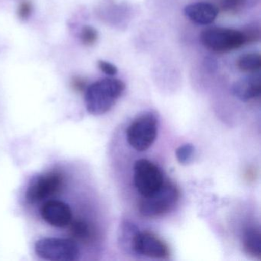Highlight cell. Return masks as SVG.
<instances>
[{
    "label": "cell",
    "mask_w": 261,
    "mask_h": 261,
    "mask_svg": "<svg viewBox=\"0 0 261 261\" xmlns=\"http://www.w3.org/2000/svg\"><path fill=\"white\" fill-rule=\"evenodd\" d=\"M126 85L121 80L103 79L87 88L85 102L87 111L94 116L106 114L124 92Z\"/></svg>",
    "instance_id": "6da1fadb"
},
{
    "label": "cell",
    "mask_w": 261,
    "mask_h": 261,
    "mask_svg": "<svg viewBox=\"0 0 261 261\" xmlns=\"http://www.w3.org/2000/svg\"><path fill=\"white\" fill-rule=\"evenodd\" d=\"M179 198V192L172 183H163L156 192L147 197H143L139 204V211L148 218L160 216L170 212Z\"/></svg>",
    "instance_id": "7a4b0ae2"
},
{
    "label": "cell",
    "mask_w": 261,
    "mask_h": 261,
    "mask_svg": "<svg viewBox=\"0 0 261 261\" xmlns=\"http://www.w3.org/2000/svg\"><path fill=\"white\" fill-rule=\"evenodd\" d=\"M35 251L46 260L74 261L79 257V246L70 238H41L35 244Z\"/></svg>",
    "instance_id": "3957f363"
},
{
    "label": "cell",
    "mask_w": 261,
    "mask_h": 261,
    "mask_svg": "<svg viewBox=\"0 0 261 261\" xmlns=\"http://www.w3.org/2000/svg\"><path fill=\"white\" fill-rule=\"evenodd\" d=\"M158 134V120L152 113H146L132 122L126 137L131 147L138 152L147 150L155 142Z\"/></svg>",
    "instance_id": "277c9868"
},
{
    "label": "cell",
    "mask_w": 261,
    "mask_h": 261,
    "mask_svg": "<svg viewBox=\"0 0 261 261\" xmlns=\"http://www.w3.org/2000/svg\"><path fill=\"white\" fill-rule=\"evenodd\" d=\"M203 45L215 53H228L245 44L242 32L227 28H209L201 34Z\"/></svg>",
    "instance_id": "5b68a950"
},
{
    "label": "cell",
    "mask_w": 261,
    "mask_h": 261,
    "mask_svg": "<svg viewBox=\"0 0 261 261\" xmlns=\"http://www.w3.org/2000/svg\"><path fill=\"white\" fill-rule=\"evenodd\" d=\"M134 185L139 193L147 197L158 191L164 183L160 168L145 159L136 161L134 165Z\"/></svg>",
    "instance_id": "8992f818"
},
{
    "label": "cell",
    "mask_w": 261,
    "mask_h": 261,
    "mask_svg": "<svg viewBox=\"0 0 261 261\" xmlns=\"http://www.w3.org/2000/svg\"><path fill=\"white\" fill-rule=\"evenodd\" d=\"M63 178L59 172H51L35 177L27 188V201L32 204L40 202L59 192Z\"/></svg>",
    "instance_id": "52a82bcc"
},
{
    "label": "cell",
    "mask_w": 261,
    "mask_h": 261,
    "mask_svg": "<svg viewBox=\"0 0 261 261\" xmlns=\"http://www.w3.org/2000/svg\"><path fill=\"white\" fill-rule=\"evenodd\" d=\"M132 248L138 254L155 259L169 256V248L161 239L149 232H139L132 239Z\"/></svg>",
    "instance_id": "ba28073f"
},
{
    "label": "cell",
    "mask_w": 261,
    "mask_h": 261,
    "mask_svg": "<svg viewBox=\"0 0 261 261\" xmlns=\"http://www.w3.org/2000/svg\"><path fill=\"white\" fill-rule=\"evenodd\" d=\"M41 216L45 222L55 227H65L72 221L71 207L63 201L53 200L41 207Z\"/></svg>",
    "instance_id": "9c48e42d"
},
{
    "label": "cell",
    "mask_w": 261,
    "mask_h": 261,
    "mask_svg": "<svg viewBox=\"0 0 261 261\" xmlns=\"http://www.w3.org/2000/svg\"><path fill=\"white\" fill-rule=\"evenodd\" d=\"M233 95L241 101L247 102L259 97L261 93L260 74H250L235 82L232 88Z\"/></svg>",
    "instance_id": "30bf717a"
},
{
    "label": "cell",
    "mask_w": 261,
    "mask_h": 261,
    "mask_svg": "<svg viewBox=\"0 0 261 261\" xmlns=\"http://www.w3.org/2000/svg\"><path fill=\"white\" fill-rule=\"evenodd\" d=\"M184 13L192 22L205 25L215 21L218 15V10L215 6L208 3L200 2L186 6Z\"/></svg>",
    "instance_id": "8fae6325"
},
{
    "label": "cell",
    "mask_w": 261,
    "mask_h": 261,
    "mask_svg": "<svg viewBox=\"0 0 261 261\" xmlns=\"http://www.w3.org/2000/svg\"><path fill=\"white\" fill-rule=\"evenodd\" d=\"M243 247L244 251L259 259L261 256V235L259 229L249 227L244 230L242 238Z\"/></svg>",
    "instance_id": "7c38bea8"
},
{
    "label": "cell",
    "mask_w": 261,
    "mask_h": 261,
    "mask_svg": "<svg viewBox=\"0 0 261 261\" xmlns=\"http://www.w3.org/2000/svg\"><path fill=\"white\" fill-rule=\"evenodd\" d=\"M237 67L244 72L256 73L260 69L261 56L259 53L243 55L237 61Z\"/></svg>",
    "instance_id": "4fadbf2b"
},
{
    "label": "cell",
    "mask_w": 261,
    "mask_h": 261,
    "mask_svg": "<svg viewBox=\"0 0 261 261\" xmlns=\"http://www.w3.org/2000/svg\"><path fill=\"white\" fill-rule=\"evenodd\" d=\"M80 38L84 45L91 46L97 42L98 39V33L94 27L91 25H85L81 32Z\"/></svg>",
    "instance_id": "5bb4252c"
},
{
    "label": "cell",
    "mask_w": 261,
    "mask_h": 261,
    "mask_svg": "<svg viewBox=\"0 0 261 261\" xmlns=\"http://www.w3.org/2000/svg\"><path fill=\"white\" fill-rule=\"evenodd\" d=\"M195 152V147L192 144H185L179 146L175 151L177 160L181 164L186 165L190 163Z\"/></svg>",
    "instance_id": "9a60e30c"
},
{
    "label": "cell",
    "mask_w": 261,
    "mask_h": 261,
    "mask_svg": "<svg viewBox=\"0 0 261 261\" xmlns=\"http://www.w3.org/2000/svg\"><path fill=\"white\" fill-rule=\"evenodd\" d=\"M71 230H72L73 234L81 240L90 239L91 235V230L88 224L84 222V221H76L73 223L71 226Z\"/></svg>",
    "instance_id": "2e32d148"
},
{
    "label": "cell",
    "mask_w": 261,
    "mask_h": 261,
    "mask_svg": "<svg viewBox=\"0 0 261 261\" xmlns=\"http://www.w3.org/2000/svg\"><path fill=\"white\" fill-rule=\"evenodd\" d=\"M245 43H253L260 39V29L259 25H250L242 31Z\"/></svg>",
    "instance_id": "e0dca14e"
},
{
    "label": "cell",
    "mask_w": 261,
    "mask_h": 261,
    "mask_svg": "<svg viewBox=\"0 0 261 261\" xmlns=\"http://www.w3.org/2000/svg\"><path fill=\"white\" fill-rule=\"evenodd\" d=\"M99 69L108 76H114L118 72V69L115 65L106 61L100 60L97 62Z\"/></svg>",
    "instance_id": "ac0fdd59"
},
{
    "label": "cell",
    "mask_w": 261,
    "mask_h": 261,
    "mask_svg": "<svg viewBox=\"0 0 261 261\" xmlns=\"http://www.w3.org/2000/svg\"><path fill=\"white\" fill-rule=\"evenodd\" d=\"M32 10H33V7L30 2L25 1V2L22 3L19 6V10H18L19 18L23 20L28 19L31 15Z\"/></svg>",
    "instance_id": "d6986e66"
},
{
    "label": "cell",
    "mask_w": 261,
    "mask_h": 261,
    "mask_svg": "<svg viewBox=\"0 0 261 261\" xmlns=\"http://www.w3.org/2000/svg\"><path fill=\"white\" fill-rule=\"evenodd\" d=\"M244 2V0H224L222 8L225 11H233L241 7Z\"/></svg>",
    "instance_id": "ffe728a7"
},
{
    "label": "cell",
    "mask_w": 261,
    "mask_h": 261,
    "mask_svg": "<svg viewBox=\"0 0 261 261\" xmlns=\"http://www.w3.org/2000/svg\"><path fill=\"white\" fill-rule=\"evenodd\" d=\"M204 68L207 70L208 72L214 73L218 70V64L216 59L212 57H207L204 59Z\"/></svg>",
    "instance_id": "44dd1931"
},
{
    "label": "cell",
    "mask_w": 261,
    "mask_h": 261,
    "mask_svg": "<svg viewBox=\"0 0 261 261\" xmlns=\"http://www.w3.org/2000/svg\"><path fill=\"white\" fill-rule=\"evenodd\" d=\"M72 86L77 91H83L86 86V82L82 77H75L73 79Z\"/></svg>",
    "instance_id": "7402d4cb"
}]
</instances>
